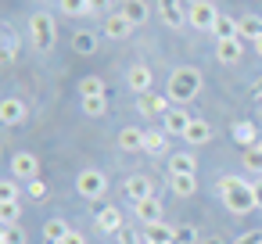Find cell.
<instances>
[{"label":"cell","instance_id":"6da1fadb","mask_svg":"<svg viewBox=\"0 0 262 244\" xmlns=\"http://www.w3.org/2000/svg\"><path fill=\"white\" fill-rule=\"evenodd\" d=\"M219 197H223L226 212H233V215H248V212L258 208L255 190H251V183L244 176H219Z\"/></svg>","mask_w":262,"mask_h":244},{"label":"cell","instance_id":"7a4b0ae2","mask_svg":"<svg viewBox=\"0 0 262 244\" xmlns=\"http://www.w3.org/2000/svg\"><path fill=\"white\" fill-rule=\"evenodd\" d=\"M201 72L194 69V65H176L172 72H169V90H165V97L172 101V104H190L198 94H201Z\"/></svg>","mask_w":262,"mask_h":244},{"label":"cell","instance_id":"3957f363","mask_svg":"<svg viewBox=\"0 0 262 244\" xmlns=\"http://www.w3.org/2000/svg\"><path fill=\"white\" fill-rule=\"evenodd\" d=\"M54 40H58V22H54L47 11H36V15L29 18V43L47 54V51L54 47Z\"/></svg>","mask_w":262,"mask_h":244},{"label":"cell","instance_id":"277c9868","mask_svg":"<svg viewBox=\"0 0 262 244\" xmlns=\"http://www.w3.org/2000/svg\"><path fill=\"white\" fill-rule=\"evenodd\" d=\"M76 194H83L86 201H101L108 194V176L104 169H83L76 176Z\"/></svg>","mask_w":262,"mask_h":244},{"label":"cell","instance_id":"5b68a950","mask_svg":"<svg viewBox=\"0 0 262 244\" xmlns=\"http://www.w3.org/2000/svg\"><path fill=\"white\" fill-rule=\"evenodd\" d=\"M219 22V8L212 4V0H190V8H187V26L201 29V33H212Z\"/></svg>","mask_w":262,"mask_h":244},{"label":"cell","instance_id":"8992f818","mask_svg":"<svg viewBox=\"0 0 262 244\" xmlns=\"http://www.w3.org/2000/svg\"><path fill=\"white\" fill-rule=\"evenodd\" d=\"M155 8H158V18H162L169 29H183V26H187V8H190L187 0H158Z\"/></svg>","mask_w":262,"mask_h":244},{"label":"cell","instance_id":"52a82bcc","mask_svg":"<svg viewBox=\"0 0 262 244\" xmlns=\"http://www.w3.org/2000/svg\"><path fill=\"white\" fill-rule=\"evenodd\" d=\"M36 172H40V158L33 151H15L11 154V176L15 180H26V183L29 180H40Z\"/></svg>","mask_w":262,"mask_h":244},{"label":"cell","instance_id":"ba28073f","mask_svg":"<svg viewBox=\"0 0 262 244\" xmlns=\"http://www.w3.org/2000/svg\"><path fill=\"white\" fill-rule=\"evenodd\" d=\"M151 83H155V76H151V69L147 65H140V61H133L129 69H126V86L133 90V94H151Z\"/></svg>","mask_w":262,"mask_h":244},{"label":"cell","instance_id":"9c48e42d","mask_svg":"<svg viewBox=\"0 0 262 244\" xmlns=\"http://www.w3.org/2000/svg\"><path fill=\"white\" fill-rule=\"evenodd\" d=\"M133 215H137V223L140 226H151V223H162L165 219V212H162V201L151 194V197H144V201H133Z\"/></svg>","mask_w":262,"mask_h":244},{"label":"cell","instance_id":"30bf717a","mask_svg":"<svg viewBox=\"0 0 262 244\" xmlns=\"http://www.w3.org/2000/svg\"><path fill=\"white\" fill-rule=\"evenodd\" d=\"M26 119H29V108H26L22 97H4V101H0V122H4L8 129L26 122Z\"/></svg>","mask_w":262,"mask_h":244},{"label":"cell","instance_id":"8fae6325","mask_svg":"<svg viewBox=\"0 0 262 244\" xmlns=\"http://www.w3.org/2000/svg\"><path fill=\"white\" fill-rule=\"evenodd\" d=\"M101 33L108 36V40H126L129 33H133V22L122 15V11H112L108 18H104V26H101Z\"/></svg>","mask_w":262,"mask_h":244},{"label":"cell","instance_id":"7c38bea8","mask_svg":"<svg viewBox=\"0 0 262 244\" xmlns=\"http://www.w3.org/2000/svg\"><path fill=\"white\" fill-rule=\"evenodd\" d=\"M140 233H144V240L147 244H176V226L172 223H151V226H140Z\"/></svg>","mask_w":262,"mask_h":244},{"label":"cell","instance_id":"4fadbf2b","mask_svg":"<svg viewBox=\"0 0 262 244\" xmlns=\"http://www.w3.org/2000/svg\"><path fill=\"white\" fill-rule=\"evenodd\" d=\"M115 144H119V151L137 154V151H144V129L140 126H122L119 137H115Z\"/></svg>","mask_w":262,"mask_h":244},{"label":"cell","instance_id":"5bb4252c","mask_svg":"<svg viewBox=\"0 0 262 244\" xmlns=\"http://www.w3.org/2000/svg\"><path fill=\"white\" fill-rule=\"evenodd\" d=\"M122 194H126L129 201H144V197H151L155 190H151V180H147V176L133 172V176H126V180H122Z\"/></svg>","mask_w":262,"mask_h":244},{"label":"cell","instance_id":"9a60e30c","mask_svg":"<svg viewBox=\"0 0 262 244\" xmlns=\"http://www.w3.org/2000/svg\"><path fill=\"white\" fill-rule=\"evenodd\" d=\"M215 58H219L223 65H237V61L244 58V40H241V36L219 40V43H215Z\"/></svg>","mask_w":262,"mask_h":244},{"label":"cell","instance_id":"2e32d148","mask_svg":"<svg viewBox=\"0 0 262 244\" xmlns=\"http://www.w3.org/2000/svg\"><path fill=\"white\" fill-rule=\"evenodd\" d=\"M187 126H190V115H187L183 108H169V112L162 115V129H165L169 137H183Z\"/></svg>","mask_w":262,"mask_h":244},{"label":"cell","instance_id":"e0dca14e","mask_svg":"<svg viewBox=\"0 0 262 244\" xmlns=\"http://www.w3.org/2000/svg\"><path fill=\"white\" fill-rule=\"evenodd\" d=\"M169 176H198V158L190 151L169 154Z\"/></svg>","mask_w":262,"mask_h":244},{"label":"cell","instance_id":"ac0fdd59","mask_svg":"<svg viewBox=\"0 0 262 244\" xmlns=\"http://www.w3.org/2000/svg\"><path fill=\"white\" fill-rule=\"evenodd\" d=\"M94 223H97V230H101V233H122V212H119L115 205H108V208H97Z\"/></svg>","mask_w":262,"mask_h":244},{"label":"cell","instance_id":"d6986e66","mask_svg":"<svg viewBox=\"0 0 262 244\" xmlns=\"http://www.w3.org/2000/svg\"><path fill=\"white\" fill-rule=\"evenodd\" d=\"M237 36L244 43H258L262 40V18L258 15H241L237 18Z\"/></svg>","mask_w":262,"mask_h":244},{"label":"cell","instance_id":"ffe728a7","mask_svg":"<svg viewBox=\"0 0 262 244\" xmlns=\"http://www.w3.org/2000/svg\"><path fill=\"white\" fill-rule=\"evenodd\" d=\"M169 104H172V101H169L165 94H144L137 108H140L144 115H165V112H169Z\"/></svg>","mask_w":262,"mask_h":244},{"label":"cell","instance_id":"44dd1931","mask_svg":"<svg viewBox=\"0 0 262 244\" xmlns=\"http://www.w3.org/2000/svg\"><path fill=\"white\" fill-rule=\"evenodd\" d=\"M183 140H187V144H198V147H201V144H208V140H212V126H208L205 119H190V126H187Z\"/></svg>","mask_w":262,"mask_h":244},{"label":"cell","instance_id":"7402d4cb","mask_svg":"<svg viewBox=\"0 0 262 244\" xmlns=\"http://www.w3.org/2000/svg\"><path fill=\"white\" fill-rule=\"evenodd\" d=\"M258 137H262V133H258V129H255V122H248V119H241V122L233 126V140H237L244 151H248V147H255V144H258Z\"/></svg>","mask_w":262,"mask_h":244},{"label":"cell","instance_id":"603a6c76","mask_svg":"<svg viewBox=\"0 0 262 244\" xmlns=\"http://www.w3.org/2000/svg\"><path fill=\"white\" fill-rule=\"evenodd\" d=\"M69 233H72V226H69L65 219H47V223H43V240H47V244H65Z\"/></svg>","mask_w":262,"mask_h":244},{"label":"cell","instance_id":"cb8c5ba5","mask_svg":"<svg viewBox=\"0 0 262 244\" xmlns=\"http://www.w3.org/2000/svg\"><path fill=\"white\" fill-rule=\"evenodd\" d=\"M119 11H122V15L133 22V29H137V26H144V22H147V15H151L147 0H126V4H122Z\"/></svg>","mask_w":262,"mask_h":244},{"label":"cell","instance_id":"d4e9b609","mask_svg":"<svg viewBox=\"0 0 262 244\" xmlns=\"http://www.w3.org/2000/svg\"><path fill=\"white\" fill-rule=\"evenodd\" d=\"M79 97H108V83L101 76H83L79 79Z\"/></svg>","mask_w":262,"mask_h":244},{"label":"cell","instance_id":"484cf974","mask_svg":"<svg viewBox=\"0 0 262 244\" xmlns=\"http://www.w3.org/2000/svg\"><path fill=\"white\" fill-rule=\"evenodd\" d=\"M165 144H169V133H165L162 126H158V129H144V151H147V154H162Z\"/></svg>","mask_w":262,"mask_h":244},{"label":"cell","instance_id":"4316f807","mask_svg":"<svg viewBox=\"0 0 262 244\" xmlns=\"http://www.w3.org/2000/svg\"><path fill=\"white\" fill-rule=\"evenodd\" d=\"M72 51H76V54H83V58H86V54H94V51H97V36H94L90 29L72 33Z\"/></svg>","mask_w":262,"mask_h":244},{"label":"cell","instance_id":"83f0119b","mask_svg":"<svg viewBox=\"0 0 262 244\" xmlns=\"http://www.w3.org/2000/svg\"><path fill=\"white\" fill-rule=\"evenodd\" d=\"M169 190L176 197H190L198 194V176H169Z\"/></svg>","mask_w":262,"mask_h":244},{"label":"cell","instance_id":"f1b7e54d","mask_svg":"<svg viewBox=\"0 0 262 244\" xmlns=\"http://www.w3.org/2000/svg\"><path fill=\"white\" fill-rule=\"evenodd\" d=\"M58 8H61V15H69V18H83V15H94L90 0H58Z\"/></svg>","mask_w":262,"mask_h":244},{"label":"cell","instance_id":"f546056e","mask_svg":"<svg viewBox=\"0 0 262 244\" xmlns=\"http://www.w3.org/2000/svg\"><path fill=\"white\" fill-rule=\"evenodd\" d=\"M18 219H22L18 201H0V226H18Z\"/></svg>","mask_w":262,"mask_h":244},{"label":"cell","instance_id":"4dcf8cb0","mask_svg":"<svg viewBox=\"0 0 262 244\" xmlns=\"http://www.w3.org/2000/svg\"><path fill=\"white\" fill-rule=\"evenodd\" d=\"M212 36H215V43H219V40H233V36H237V18H230V15H219V22H215Z\"/></svg>","mask_w":262,"mask_h":244},{"label":"cell","instance_id":"1f68e13d","mask_svg":"<svg viewBox=\"0 0 262 244\" xmlns=\"http://www.w3.org/2000/svg\"><path fill=\"white\" fill-rule=\"evenodd\" d=\"M241 162H244V169H248V172H251L255 180L262 176V147H258V144H255V147H248Z\"/></svg>","mask_w":262,"mask_h":244},{"label":"cell","instance_id":"d6a6232c","mask_svg":"<svg viewBox=\"0 0 262 244\" xmlns=\"http://www.w3.org/2000/svg\"><path fill=\"white\" fill-rule=\"evenodd\" d=\"M79 101H83V115L90 119H101L108 112V97H79Z\"/></svg>","mask_w":262,"mask_h":244},{"label":"cell","instance_id":"836d02e7","mask_svg":"<svg viewBox=\"0 0 262 244\" xmlns=\"http://www.w3.org/2000/svg\"><path fill=\"white\" fill-rule=\"evenodd\" d=\"M0 244H29V233L22 226H0Z\"/></svg>","mask_w":262,"mask_h":244},{"label":"cell","instance_id":"e575fe53","mask_svg":"<svg viewBox=\"0 0 262 244\" xmlns=\"http://www.w3.org/2000/svg\"><path fill=\"white\" fill-rule=\"evenodd\" d=\"M47 194H51V187H47L43 180H29V183H26V197H29V201L40 205V201H47Z\"/></svg>","mask_w":262,"mask_h":244},{"label":"cell","instance_id":"d590c367","mask_svg":"<svg viewBox=\"0 0 262 244\" xmlns=\"http://www.w3.org/2000/svg\"><path fill=\"white\" fill-rule=\"evenodd\" d=\"M18 194H22V187H18L15 176H8L4 183H0V201H18Z\"/></svg>","mask_w":262,"mask_h":244},{"label":"cell","instance_id":"8d00e7d4","mask_svg":"<svg viewBox=\"0 0 262 244\" xmlns=\"http://www.w3.org/2000/svg\"><path fill=\"white\" fill-rule=\"evenodd\" d=\"M0 54H4V61H15V54H18V36L11 29H4V51Z\"/></svg>","mask_w":262,"mask_h":244},{"label":"cell","instance_id":"74e56055","mask_svg":"<svg viewBox=\"0 0 262 244\" xmlns=\"http://www.w3.org/2000/svg\"><path fill=\"white\" fill-rule=\"evenodd\" d=\"M176 244H198L194 226H176Z\"/></svg>","mask_w":262,"mask_h":244},{"label":"cell","instance_id":"f35d334b","mask_svg":"<svg viewBox=\"0 0 262 244\" xmlns=\"http://www.w3.org/2000/svg\"><path fill=\"white\" fill-rule=\"evenodd\" d=\"M233 244H262V230H244V233H237Z\"/></svg>","mask_w":262,"mask_h":244},{"label":"cell","instance_id":"ab89813d","mask_svg":"<svg viewBox=\"0 0 262 244\" xmlns=\"http://www.w3.org/2000/svg\"><path fill=\"white\" fill-rule=\"evenodd\" d=\"M119 244H144V233H129V230H122V233H119Z\"/></svg>","mask_w":262,"mask_h":244},{"label":"cell","instance_id":"60d3db41","mask_svg":"<svg viewBox=\"0 0 262 244\" xmlns=\"http://www.w3.org/2000/svg\"><path fill=\"white\" fill-rule=\"evenodd\" d=\"M65 244H86V237H83V233H79V230H72V233H69V237H65Z\"/></svg>","mask_w":262,"mask_h":244},{"label":"cell","instance_id":"b9f144b4","mask_svg":"<svg viewBox=\"0 0 262 244\" xmlns=\"http://www.w3.org/2000/svg\"><path fill=\"white\" fill-rule=\"evenodd\" d=\"M251 190H255V205H258V208H262V176H258V180H255V183H251Z\"/></svg>","mask_w":262,"mask_h":244},{"label":"cell","instance_id":"7bdbcfd3","mask_svg":"<svg viewBox=\"0 0 262 244\" xmlns=\"http://www.w3.org/2000/svg\"><path fill=\"white\" fill-rule=\"evenodd\" d=\"M90 8H94V11H108V8H112V0H90Z\"/></svg>","mask_w":262,"mask_h":244},{"label":"cell","instance_id":"ee69618b","mask_svg":"<svg viewBox=\"0 0 262 244\" xmlns=\"http://www.w3.org/2000/svg\"><path fill=\"white\" fill-rule=\"evenodd\" d=\"M251 94H255V97H258V101H262V76H258V79H255V86H251Z\"/></svg>","mask_w":262,"mask_h":244},{"label":"cell","instance_id":"f6af8a7d","mask_svg":"<svg viewBox=\"0 0 262 244\" xmlns=\"http://www.w3.org/2000/svg\"><path fill=\"white\" fill-rule=\"evenodd\" d=\"M201 244H223V240H219V237H208V240H201Z\"/></svg>","mask_w":262,"mask_h":244},{"label":"cell","instance_id":"bcb514c9","mask_svg":"<svg viewBox=\"0 0 262 244\" xmlns=\"http://www.w3.org/2000/svg\"><path fill=\"white\" fill-rule=\"evenodd\" d=\"M251 47H255V54H258V58H262V40H258V43H251Z\"/></svg>","mask_w":262,"mask_h":244},{"label":"cell","instance_id":"7dc6e473","mask_svg":"<svg viewBox=\"0 0 262 244\" xmlns=\"http://www.w3.org/2000/svg\"><path fill=\"white\" fill-rule=\"evenodd\" d=\"M36 4H47V0H36Z\"/></svg>","mask_w":262,"mask_h":244},{"label":"cell","instance_id":"c3c4849f","mask_svg":"<svg viewBox=\"0 0 262 244\" xmlns=\"http://www.w3.org/2000/svg\"><path fill=\"white\" fill-rule=\"evenodd\" d=\"M258 147H262V137H258Z\"/></svg>","mask_w":262,"mask_h":244},{"label":"cell","instance_id":"681fc988","mask_svg":"<svg viewBox=\"0 0 262 244\" xmlns=\"http://www.w3.org/2000/svg\"><path fill=\"white\" fill-rule=\"evenodd\" d=\"M144 244H147V240H144Z\"/></svg>","mask_w":262,"mask_h":244}]
</instances>
